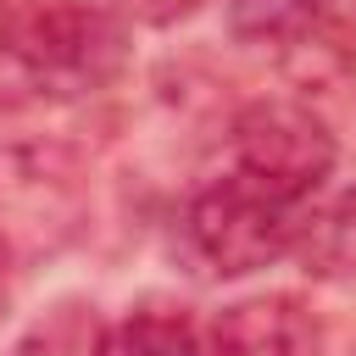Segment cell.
I'll use <instances>...</instances> for the list:
<instances>
[{"label":"cell","instance_id":"cell-1","mask_svg":"<svg viewBox=\"0 0 356 356\" xmlns=\"http://www.w3.org/2000/svg\"><path fill=\"white\" fill-rule=\"evenodd\" d=\"M89 222V172L56 139L0 145V256L11 267L67 250Z\"/></svg>","mask_w":356,"mask_h":356},{"label":"cell","instance_id":"cell-2","mask_svg":"<svg viewBox=\"0 0 356 356\" xmlns=\"http://www.w3.org/2000/svg\"><path fill=\"white\" fill-rule=\"evenodd\" d=\"M300 228H306V200H289V195L245 178L239 167L228 178L206 184L184 211L189 250L206 261V273H222V278H245V273L278 261L284 250H295Z\"/></svg>","mask_w":356,"mask_h":356},{"label":"cell","instance_id":"cell-3","mask_svg":"<svg viewBox=\"0 0 356 356\" xmlns=\"http://www.w3.org/2000/svg\"><path fill=\"white\" fill-rule=\"evenodd\" d=\"M11 50L33 100H72V95H95L122 72L128 39L106 6L50 0L33 17L11 22Z\"/></svg>","mask_w":356,"mask_h":356},{"label":"cell","instance_id":"cell-4","mask_svg":"<svg viewBox=\"0 0 356 356\" xmlns=\"http://www.w3.org/2000/svg\"><path fill=\"white\" fill-rule=\"evenodd\" d=\"M234 167L289 200H312L334 172V134L300 100H250L234 117Z\"/></svg>","mask_w":356,"mask_h":356},{"label":"cell","instance_id":"cell-5","mask_svg":"<svg viewBox=\"0 0 356 356\" xmlns=\"http://www.w3.org/2000/svg\"><path fill=\"white\" fill-rule=\"evenodd\" d=\"M200 356H323V323L295 295H256L211 317Z\"/></svg>","mask_w":356,"mask_h":356},{"label":"cell","instance_id":"cell-6","mask_svg":"<svg viewBox=\"0 0 356 356\" xmlns=\"http://www.w3.org/2000/svg\"><path fill=\"white\" fill-rule=\"evenodd\" d=\"M100 356H200V334L184 306H139L111 334H100Z\"/></svg>","mask_w":356,"mask_h":356},{"label":"cell","instance_id":"cell-7","mask_svg":"<svg viewBox=\"0 0 356 356\" xmlns=\"http://www.w3.org/2000/svg\"><path fill=\"white\" fill-rule=\"evenodd\" d=\"M328 0H228V33L245 44H284L323 22Z\"/></svg>","mask_w":356,"mask_h":356},{"label":"cell","instance_id":"cell-8","mask_svg":"<svg viewBox=\"0 0 356 356\" xmlns=\"http://www.w3.org/2000/svg\"><path fill=\"white\" fill-rule=\"evenodd\" d=\"M17 356H100V334H95V323L83 328L78 317H56V323L39 328Z\"/></svg>","mask_w":356,"mask_h":356},{"label":"cell","instance_id":"cell-9","mask_svg":"<svg viewBox=\"0 0 356 356\" xmlns=\"http://www.w3.org/2000/svg\"><path fill=\"white\" fill-rule=\"evenodd\" d=\"M139 22H156V28H167V22H178V17H189L200 0H122Z\"/></svg>","mask_w":356,"mask_h":356},{"label":"cell","instance_id":"cell-10","mask_svg":"<svg viewBox=\"0 0 356 356\" xmlns=\"http://www.w3.org/2000/svg\"><path fill=\"white\" fill-rule=\"evenodd\" d=\"M6 267H11V261L0 256V317H6Z\"/></svg>","mask_w":356,"mask_h":356}]
</instances>
